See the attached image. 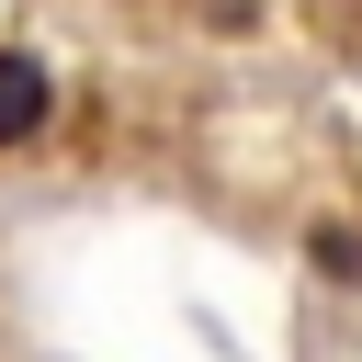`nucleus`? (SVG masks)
<instances>
[{
    "instance_id": "f257e3e1",
    "label": "nucleus",
    "mask_w": 362,
    "mask_h": 362,
    "mask_svg": "<svg viewBox=\"0 0 362 362\" xmlns=\"http://www.w3.org/2000/svg\"><path fill=\"white\" fill-rule=\"evenodd\" d=\"M45 113H57V79H45V57H11V45H0V147L45 136Z\"/></svg>"
},
{
    "instance_id": "f03ea898",
    "label": "nucleus",
    "mask_w": 362,
    "mask_h": 362,
    "mask_svg": "<svg viewBox=\"0 0 362 362\" xmlns=\"http://www.w3.org/2000/svg\"><path fill=\"white\" fill-rule=\"evenodd\" d=\"M305 260H317L328 283H362V238H351V226H317V238H305Z\"/></svg>"
}]
</instances>
